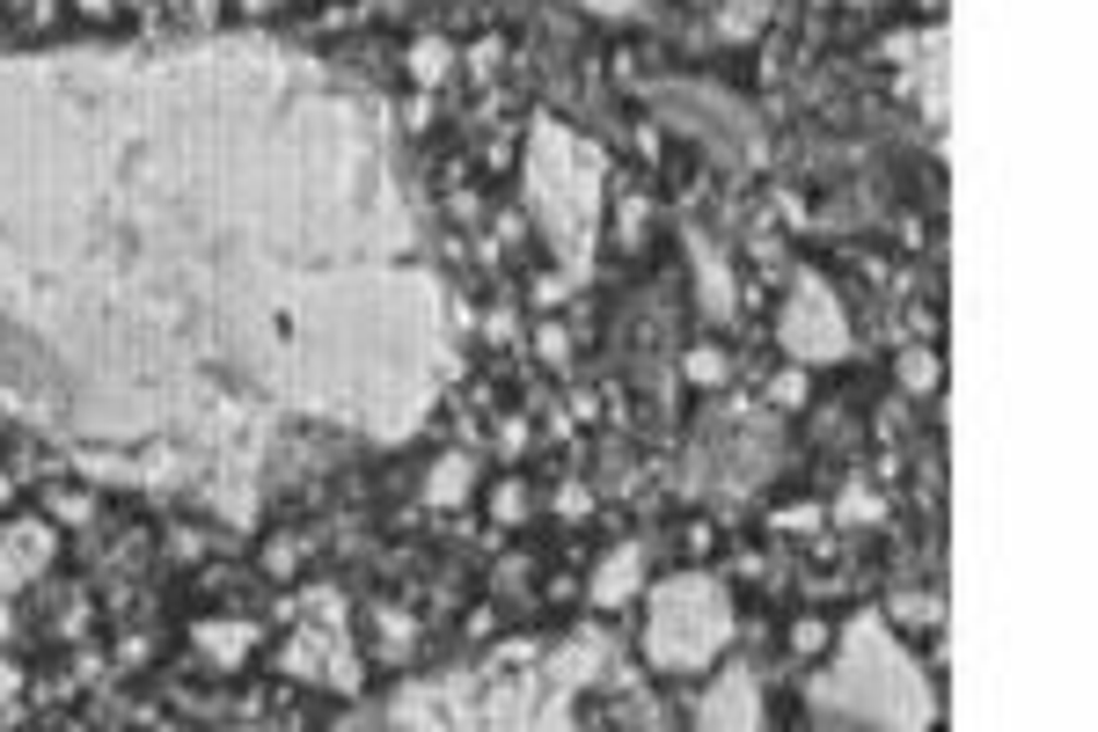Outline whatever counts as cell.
I'll return each mask as SVG.
<instances>
[{
  "mask_svg": "<svg viewBox=\"0 0 1098 732\" xmlns=\"http://www.w3.org/2000/svg\"><path fill=\"white\" fill-rule=\"evenodd\" d=\"M688 271H696V300H704V316H710V322H725L732 308H740V286H732L725 249L710 243V235H688Z\"/></svg>",
  "mask_w": 1098,
  "mask_h": 732,
  "instance_id": "4",
  "label": "cell"
},
{
  "mask_svg": "<svg viewBox=\"0 0 1098 732\" xmlns=\"http://www.w3.org/2000/svg\"><path fill=\"white\" fill-rule=\"evenodd\" d=\"M732 645V601L710 579H666L652 593V630H645V659L666 674H696L704 659H718Z\"/></svg>",
  "mask_w": 1098,
  "mask_h": 732,
  "instance_id": "1",
  "label": "cell"
},
{
  "mask_svg": "<svg viewBox=\"0 0 1098 732\" xmlns=\"http://www.w3.org/2000/svg\"><path fill=\"white\" fill-rule=\"evenodd\" d=\"M520 579H528V564H520V557L498 564V593H520Z\"/></svg>",
  "mask_w": 1098,
  "mask_h": 732,
  "instance_id": "31",
  "label": "cell"
},
{
  "mask_svg": "<svg viewBox=\"0 0 1098 732\" xmlns=\"http://www.w3.org/2000/svg\"><path fill=\"white\" fill-rule=\"evenodd\" d=\"M835 520H842V528H872V520H878V498H872L864 484H850V491H842V506H835Z\"/></svg>",
  "mask_w": 1098,
  "mask_h": 732,
  "instance_id": "17",
  "label": "cell"
},
{
  "mask_svg": "<svg viewBox=\"0 0 1098 732\" xmlns=\"http://www.w3.org/2000/svg\"><path fill=\"white\" fill-rule=\"evenodd\" d=\"M498 59H506V45H498V37H484V45L469 51V73H498Z\"/></svg>",
  "mask_w": 1098,
  "mask_h": 732,
  "instance_id": "28",
  "label": "cell"
},
{
  "mask_svg": "<svg viewBox=\"0 0 1098 732\" xmlns=\"http://www.w3.org/2000/svg\"><path fill=\"white\" fill-rule=\"evenodd\" d=\"M528 300H535V308H557V300H564V271H542Z\"/></svg>",
  "mask_w": 1098,
  "mask_h": 732,
  "instance_id": "27",
  "label": "cell"
},
{
  "mask_svg": "<svg viewBox=\"0 0 1098 732\" xmlns=\"http://www.w3.org/2000/svg\"><path fill=\"white\" fill-rule=\"evenodd\" d=\"M374 630H381V652L389 659H411V645H417V623L403 609H374Z\"/></svg>",
  "mask_w": 1098,
  "mask_h": 732,
  "instance_id": "15",
  "label": "cell"
},
{
  "mask_svg": "<svg viewBox=\"0 0 1098 732\" xmlns=\"http://www.w3.org/2000/svg\"><path fill=\"white\" fill-rule=\"evenodd\" d=\"M696 718L704 725H732V732H747V725H761V704H755V674L747 666H732L725 682L710 688L704 704H696Z\"/></svg>",
  "mask_w": 1098,
  "mask_h": 732,
  "instance_id": "6",
  "label": "cell"
},
{
  "mask_svg": "<svg viewBox=\"0 0 1098 732\" xmlns=\"http://www.w3.org/2000/svg\"><path fill=\"white\" fill-rule=\"evenodd\" d=\"M783 352L799 366H835L850 359V316H842V300H835L828 279H813V271H799L791 279V300H783V322H777Z\"/></svg>",
  "mask_w": 1098,
  "mask_h": 732,
  "instance_id": "2",
  "label": "cell"
},
{
  "mask_svg": "<svg viewBox=\"0 0 1098 732\" xmlns=\"http://www.w3.org/2000/svg\"><path fill=\"white\" fill-rule=\"evenodd\" d=\"M264 564H271V579H286V571H300V542H286V535H279V542L264 550Z\"/></svg>",
  "mask_w": 1098,
  "mask_h": 732,
  "instance_id": "23",
  "label": "cell"
},
{
  "mask_svg": "<svg viewBox=\"0 0 1098 732\" xmlns=\"http://www.w3.org/2000/svg\"><path fill=\"white\" fill-rule=\"evenodd\" d=\"M191 645L213 659V666H243V659L257 652V623H198Z\"/></svg>",
  "mask_w": 1098,
  "mask_h": 732,
  "instance_id": "9",
  "label": "cell"
},
{
  "mask_svg": "<svg viewBox=\"0 0 1098 732\" xmlns=\"http://www.w3.org/2000/svg\"><path fill=\"white\" fill-rule=\"evenodd\" d=\"M593 15H630V8H645V0H586Z\"/></svg>",
  "mask_w": 1098,
  "mask_h": 732,
  "instance_id": "33",
  "label": "cell"
},
{
  "mask_svg": "<svg viewBox=\"0 0 1098 732\" xmlns=\"http://www.w3.org/2000/svg\"><path fill=\"white\" fill-rule=\"evenodd\" d=\"M645 220H652V213H645V205H637V198H630V205H623V243H645Z\"/></svg>",
  "mask_w": 1098,
  "mask_h": 732,
  "instance_id": "29",
  "label": "cell"
},
{
  "mask_svg": "<svg viewBox=\"0 0 1098 732\" xmlns=\"http://www.w3.org/2000/svg\"><path fill=\"white\" fill-rule=\"evenodd\" d=\"M535 359H542V366H564V359H571V338H564L557 322H550V330H535Z\"/></svg>",
  "mask_w": 1098,
  "mask_h": 732,
  "instance_id": "20",
  "label": "cell"
},
{
  "mask_svg": "<svg viewBox=\"0 0 1098 732\" xmlns=\"http://www.w3.org/2000/svg\"><path fill=\"white\" fill-rule=\"evenodd\" d=\"M937 381H945V359H937L930 344H908V352H901V389L908 395H930Z\"/></svg>",
  "mask_w": 1098,
  "mask_h": 732,
  "instance_id": "13",
  "label": "cell"
},
{
  "mask_svg": "<svg viewBox=\"0 0 1098 732\" xmlns=\"http://www.w3.org/2000/svg\"><path fill=\"white\" fill-rule=\"evenodd\" d=\"M469 476H476V469H469V454H447V462H433V476H425V498H433V506H462V498H469Z\"/></svg>",
  "mask_w": 1098,
  "mask_h": 732,
  "instance_id": "11",
  "label": "cell"
},
{
  "mask_svg": "<svg viewBox=\"0 0 1098 732\" xmlns=\"http://www.w3.org/2000/svg\"><path fill=\"white\" fill-rule=\"evenodd\" d=\"M330 652H338V637H330V630H293V645L279 652V666H286V674H322Z\"/></svg>",
  "mask_w": 1098,
  "mask_h": 732,
  "instance_id": "10",
  "label": "cell"
},
{
  "mask_svg": "<svg viewBox=\"0 0 1098 732\" xmlns=\"http://www.w3.org/2000/svg\"><path fill=\"white\" fill-rule=\"evenodd\" d=\"M886 59H894V67H908V59H916V37H908V29H901V37H886Z\"/></svg>",
  "mask_w": 1098,
  "mask_h": 732,
  "instance_id": "32",
  "label": "cell"
},
{
  "mask_svg": "<svg viewBox=\"0 0 1098 732\" xmlns=\"http://www.w3.org/2000/svg\"><path fill=\"white\" fill-rule=\"evenodd\" d=\"M908 88L923 103L930 125H945V23L916 37V59H908Z\"/></svg>",
  "mask_w": 1098,
  "mask_h": 732,
  "instance_id": "5",
  "label": "cell"
},
{
  "mask_svg": "<svg viewBox=\"0 0 1098 732\" xmlns=\"http://www.w3.org/2000/svg\"><path fill=\"white\" fill-rule=\"evenodd\" d=\"M894 615H901V623H937L945 609H937L930 593H901V601H894Z\"/></svg>",
  "mask_w": 1098,
  "mask_h": 732,
  "instance_id": "22",
  "label": "cell"
},
{
  "mask_svg": "<svg viewBox=\"0 0 1098 732\" xmlns=\"http://www.w3.org/2000/svg\"><path fill=\"white\" fill-rule=\"evenodd\" d=\"M791 652H799V659L828 652V623H799V630H791Z\"/></svg>",
  "mask_w": 1098,
  "mask_h": 732,
  "instance_id": "24",
  "label": "cell"
},
{
  "mask_svg": "<svg viewBox=\"0 0 1098 732\" xmlns=\"http://www.w3.org/2000/svg\"><path fill=\"white\" fill-rule=\"evenodd\" d=\"M491 520H498V528H520V520H528V484H520V476H506V484L491 491Z\"/></svg>",
  "mask_w": 1098,
  "mask_h": 732,
  "instance_id": "16",
  "label": "cell"
},
{
  "mask_svg": "<svg viewBox=\"0 0 1098 732\" xmlns=\"http://www.w3.org/2000/svg\"><path fill=\"white\" fill-rule=\"evenodd\" d=\"M88 512H96V498H81V491H51V520H67V528H88Z\"/></svg>",
  "mask_w": 1098,
  "mask_h": 732,
  "instance_id": "18",
  "label": "cell"
},
{
  "mask_svg": "<svg viewBox=\"0 0 1098 732\" xmlns=\"http://www.w3.org/2000/svg\"><path fill=\"white\" fill-rule=\"evenodd\" d=\"M637 586H645V542H623V550H615V557L593 571V586H586V593H593L601 609H623Z\"/></svg>",
  "mask_w": 1098,
  "mask_h": 732,
  "instance_id": "8",
  "label": "cell"
},
{
  "mask_svg": "<svg viewBox=\"0 0 1098 732\" xmlns=\"http://www.w3.org/2000/svg\"><path fill=\"white\" fill-rule=\"evenodd\" d=\"M15 696H23V666H15V659H0V704H15Z\"/></svg>",
  "mask_w": 1098,
  "mask_h": 732,
  "instance_id": "30",
  "label": "cell"
},
{
  "mask_svg": "<svg viewBox=\"0 0 1098 732\" xmlns=\"http://www.w3.org/2000/svg\"><path fill=\"white\" fill-rule=\"evenodd\" d=\"M682 374L696 381V389H718L732 374V359H725V344H696V352H682Z\"/></svg>",
  "mask_w": 1098,
  "mask_h": 732,
  "instance_id": "14",
  "label": "cell"
},
{
  "mask_svg": "<svg viewBox=\"0 0 1098 732\" xmlns=\"http://www.w3.org/2000/svg\"><path fill=\"white\" fill-rule=\"evenodd\" d=\"M755 15H761L755 0H740V8H725V23H718V29H725V37H747V29H755Z\"/></svg>",
  "mask_w": 1098,
  "mask_h": 732,
  "instance_id": "26",
  "label": "cell"
},
{
  "mask_svg": "<svg viewBox=\"0 0 1098 732\" xmlns=\"http://www.w3.org/2000/svg\"><path fill=\"white\" fill-rule=\"evenodd\" d=\"M8 637H15V615H8V601H0V645H8Z\"/></svg>",
  "mask_w": 1098,
  "mask_h": 732,
  "instance_id": "34",
  "label": "cell"
},
{
  "mask_svg": "<svg viewBox=\"0 0 1098 732\" xmlns=\"http://www.w3.org/2000/svg\"><path fill=\"white\" fill-rule=\"evenodd\" d=\"M659 110L682 125V132H696V140H710L718 154H732V162H761V125L740 110L732 96H718V88H688V81H674V88H659Z\"/></svg>",
  "mask_w": 1098,
  "mask_h": 732,
  "instance_id": "3",
  "label": "cell"
},
{
  "mask_svg": "<svg viewBox=\"0 0 1098 732\" xmlns=\"http://www.w3.org/2000/svg\"><path fill=\"white\" fill-rule=\"evenodd\" d=\"M403 67H411L417 88H439V81H447V67H454V51H447V37H417Z\"/></svg>",
  "mask_w": 1098,
  "mask_h": 732,
  "instance_id": "12",
  "label": "cell"
},
{
  "mask_svg": "<svg viewBox=\"0 0 1098 732\" xmlns=\"http://www.w3.org/2000/svg\"><path fill=\"white\" fill-rule=\"evenodd\" d=\"M777 528H783V535H813V528H828V520H820V506H783Z\"/></svg>",
  "mask_w": 1098,
  "mask_h": 732,
  "instance_id": "21",
  "label": "cell"
},
{
  "mask_svg": "<svg viewBox=\"0 0 1098 732\" xmlns=\"http://www.w3.org/2000/svg\"><path fill=\"white\" fill-rule=\"evenodd\" d=\"M45 557H51V535L37 528V520H23V528H0V593H15V586H23Z\"/></svg>",
  "mask_w": 1098,
  "mask_h": 732,
  "instance_id": "7",
  "label": "cell"
},
{
  "mask_svg": "<svg viewBox=\"0 0 1098 732\" xmlns=\"http://www.w3.org/2000/svg\"><path fill=\"white\" fill-rule=\"evenodd\" d=\"M557 512H564V520H579V512H593V491H586V484H564V491H557Z\"/></svg>",
  "mask_w": 1098,
  "mask_h": 732,
  "instance_id": "25",
  "label": "cell"
},
{
  "mask_svg": "<svg viewBox=\"0 0 1098 732\" xmlns=\"http://www.w3.org/2000/svg\"><path fill=\"white\" fill-rule=\"evenodd\" d=\"M769 403H777V411H799V403H805V366H791V374L769 381Z\"/></svg>",
  "mask_w": 1098,
  "mask_h": 732,
  "instance_id": "19",
  "label": "cell"
},
{
  "mask_svg": "<svg viewBox=\"0 0 1098 732\" xmlns=\"http://www.w3.org/2000/svg\"><path fill=\"white\" fill-rule=\"evenodd\" d=\"M198 8H205V0H198Z\"/></svg>",
  "mask_w": 1098,
  "mask_h": 732,
  "instance_id": "35",
  "label": "cell"
}]
</instances>
